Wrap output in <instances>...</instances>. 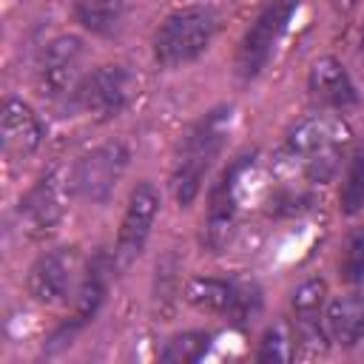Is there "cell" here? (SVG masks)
<instances>
[{
  "instance_id": "6da1fadb",
  "label": "cell",
  "mask_w": 364,
  "mask_h": 364,
  "mask_svg": "<svg viewBox=\"0 0 364 364\" xmlns=\"http://www.w3.org/2000/svg\"><path fill=\"white\" fill-rule=\"evenodd\" d=\"M230 128H233V108L216 105L208 114H202L179 139L171 165V191L179 208L193 205V199L199 196L208 171L213 168L230 136Z\"/></svg>"
},
{
  "instance_id": "7a4b0ae2",
  "label": "cell",
  "mask_w": 364,
  "mask_h": 364,
  "mask_svg": "<svg viewBox=\"0 0 364 364\" xmlns=\"http://www.w3.org/2000/svg\"><path fill=\"white\" fill-rule=\"evenodd\" d=\"M350 128L330 114H310L287 131V151L301 159L304 176L313 185L330 182L344 159Z\"/></svg>"
},
{
  "instance_id": "3957f363",
  "label": "cell",
  "mask_w": 364,
  "mask_h": 364,
  "mask_svg": "<svg viewBox=\"0 0 364 364\" xmlns=\"http://www.w3.org/2000/svg\"><path fill=\"white\" fill-rule=\"evenodd\" d=\"M216 34V14L205 6H182L171 11L154 31L151 51L156 65L182 68L199 60Z\"/></svg>"
},
{
  "instance_id": "277c9868",
  "label": "cell",
  "mask_w": 364,
  "mask_h": 364,
  "mask_svg": "<svg viewBox=\"0 0 364 364\" xmlns=\"http://www.w3.org/2000/svg\"><path fill=\"white\" fill-rule=\"evenodd\" d=\"M128 162H131V148L122 139L100 142L74 162L68 173V191L82 202L102 205L111 199L119 179L125 176Z\"/></svg>"
},
{
  "instance_id": "5b68a950",
  "label": "cell",
  "mask_w": 364,
  "mask_h": 364,
  "mask_svg": "<svg viewBox=\"0 0 364 364\" xmlns=\"http://www.w3.org/2000/svg\"><path fill=\"white\" fill-rule=\"evenodd\" d=\"M296 11H299V0H270L256 14V20L247 26V31L242 34L239 48H236V74L245 82L256 80L267 68L279 40L287 31Z\"/></svg>"
},
{
  "instance_id": "8992f818",
  "label": "cell",
  "mask_w": 364,
  "mask_h": 364,
  "mask_svg": "<svg viewBox=\"0 0 364 364\" xmlns=\"http://www.w3.org/2000/svg\"><path fill=\"white\" fill-rule=\"evenodd\" d=\"M134 91H136V77L131 74V68L111 63V65H100V68L82 74L71 100L88 117L114 119L131 105Z\"/></svg>"
},
{
  "instance_id": "52a82bcc",
  "label": "cell",
  "mask_w": 364,
  "mask_h": 364,
  "mask_svg": "<svg viewBox=\"0 0 364 364\" xmlns=\"http://www.w3.org/2000/svg\"><path fill=\"white\" fill-rule=\"evenodd\" d=\"M156 216H159V191L154 188V182H136L134 191L128 193V205L119 219L117 245L111 253L114 270H128L142 256Z\"/></svg>"
},
{
  "instance_id": "ba28073f",
  "label": "cell",
  "mask_w": 364,
  "mask_h": 364,
  "mask_svg": "<svg viewBox=\"0 0 364 364\" xmlns=\"http://www.w3.org/2000/svg\"><path fill=\"white\" fill-rule=\"evenodd\" d=\"M185 299L205 313L230 318L233 324H247L262 307V296L253 284H242L233 279H216V276L191 279L185 287Z\"/></svg>"
},
{
  "instance_id": "9c48e42d",
  "label": "cell",
  "mask_w": 364,
  "mask_h": 364,
  "mask_svg": "<svg viewBox=\"0 0 364 364\" xmlns=\"http://www.w3.org/2000/svg\"><path fill=\"white\" fill-rule=\"evenodd\" d=\"M253 159H256L253 151L236 156L210 188L208 213H205V245L210 250H222V245L230 239L236 210H239V185H242L245 171L253 165Z\"/></svg>"
},
{
  "instance_id": "30bf717a",
  "label": "cell",
  "mask_w": 364,
  "mask_h": 364,
  "mask_svg": "<svg viewBox=\"0 0 364 364\" xmlns=\"http://www.w3.org/2000/svg\"><path fill=\"white\" fill-rule=\"evenodd\" d=\"M80 270V250L74 245L54 247L34 259L26 276V290L37 304H57L68 296Z\"/></svg>"
},
{
  "instance_id": "8fae6325",
  "label": "cell",
  "mask_w": 364,
  "mask_h": 364,
  "mask_svg": "<svg viewBox=\"0 0 364 364\" xmlns=\"http://www.w3.org/2000/svg\"><path fill=\"white\" fill-rule=\"evenodd\" d=\"M85 46L77 34H60L54 37L40 57V71H37V82L40 91L51 100L57 97H71L77 82H80V63H82Z\"/></svg>"
},
{
  "instance_id": "7c38bea8",
  "label": "cell",
  "mask_w": 364,
  "mask_h": 364,
  "mask_svg": "<svg viewBox=\"0 0 364 364\" xmlns=\"http://www.w3.org/2000/svg\"><path fill=\"white\" fill-rule=\"evenodd\" d=\"M111 273H114V262H111V256L97 253V256L88 262V267H85V273H82V279H80V284H77L74 313H71V318H68L65 324H60L57 333L51 336L54 344H65L77 330H82V327L97 316V310H100L102 301H105V293H108V276H111Z\"/></svg>"
},
{
  "instance_id": "4fadbf2b",
  "label": "cell",
  "mask_w": 364,
  "mask_h": 364,
  "mask_svg": "<svg viewBox=\"0 0 364 364\" xmlns=\"http://www.w3.org/2000/svg\"><path fill=\"white\" fill-rule=\"evenodd\" d=\"M307 88L318 102H324L333 111H350L361 102L358 85L353 82L347 65L333 54L313 60L307 71Z\"/></svg>"
},
{
  "instance_id": "5bb4252c",
  "label": "cell",
  "mask_w": 364,
  "mask_h": 364,
  "mask_svg": "<svg viewBox=\"0 0 364 364\" xmlns=\"http://www.w3.org/2000/svg\"><path fill=\"white\" fill-rule=\"evenodd\" d=\"M0 134H3V148L9 156H31L46 139V125L40 114L23 102L20 97H6L0 108Z\"/></svg>"
},
{
  "instance_id": "9a60e30c",
  "label": "cell",
  "mask_w": 364,
  "mask_h": 364,
  "mask_svg": "<svg viewBox=\"0 0 364 364\" xmlns=\"http://www.w3.org/2000/svg\"><path fill=\"white\" fill-rule=\"evenodd\" d=\"M324 301H327V284H324V279H307L290 296L293 336L301 344L313 347V350L324 347V341L330 338L327 330H324Z\"/></svg>"
},
{
  "instance_id": "2e32d148",
  "label": "cell",
  "mask_w": 364,
  "mask_h": 364,
  "mask_svg": "<svg viewBox=\"0 0 364 364\" xmlns=\"http://www.w3.org/2000/svg\"><path fill=\"white\" fill-rule=\"evenodd\" d=\"M17 213L26 222V228L37 230V233H43V230H48V228H54L60 222V216H63V182H60L57 171L43 173L20 196Z\"/></svg>"
},
{
  "instance_id": "e0dca14e",
  "label": "cell",
  "mask_w": 364,
  "mask_h": 364,
  "mask_svg": "<svg viewBox=\"0 0 364 364\" xmlns=\"http://www.w3.org/2000/svg\"><path fill=\"white\" fill-rule=\"evenodd\" d=\"M324 330L330 341L355 347L364 341V290L336 296L324 307Z\"/></svg>"
},
{
  "instance_id": "ac0fdd59",
  "label": "cell",
  "mask_w": 364,
  "mask_h": 364,
  "mask_svg": "<svg viewBox=\"0 0 364 364\" xmlns=\"http://www.w3.org/2000/svg\"><path fill=\"white\" fill-rule=\"evenodd\" d=\"M71 11H74V20L85 31L111 37L122 28L128 3L125 0H71Z\"/></svg>"
},
{
  "instance_id": "d6986e66",
  "label": "cell",
  "mask_w": 364,
  "mask_h": 364,
  "mask_svg": "<svg viewBox=\"0 0 364 364\" xmlns=\"http://www.w3.org/2000/svg\"><path fill=\"white\" fill-rule=\"evenodd\" d=\"M213 347V333L210 330H182L171 336L159 353V361L165 364H193L208 355Z\"/></svg>"
},
{
  "instance_id": "ffe728a7",
  "label": "cell",
  "mask_w": 364,
  "mask_h": 364,
  "mask_svg": "<svg viewBox=\"0 0 364 364\" xmlns=\"http://www.w3.org/2000/svg\"><path fill=\"white\" fill-rule=\"evenodd\" d=\"M338 210L344 216H358L364 210V148H355L344 165L338 188Z\"/></svg>"
},
{
  "instance_id": "44dd1931",
  "label": "cell",
  "mask_w": 364,
  "mask_h": 364,
  "mask_svg": "<svg viewBox=\"0 0 364 364\" xmlns=\"http://www.w3.org/2000/svg\"><path fill=\"white\" fill-rule=\"evenodd\" d=\"M338 276L347 284H361L364 282V225L353 228L341 245L338 256Z\"/></svg>"
},
{
  "instance_id": "7402d4cb",
  "label": "cell",
  "mask_w": 364,
  "mask_h": 364,
  "mask_svg": "<svg viewBox=\"0 0 364 364\" xmlns=\"http://www.w3.org/2000/svg\"><path fill=\"white\" fill-rule=\"evenodd\" d=\"M296 336L287 330V324H270L259 341L256 358L259 361H290L296 355Z\"/></svg>"
},
{
  "instance_id": "603a6c76",
  "label": "cell",
  "mask_w": 364,
  "mask_h": 364,
  "mask_svg": "<svg viewBox=\"0 0 364 364\" xmlns=\"http://www.w3.org/2000/svg\"><path fill=\"white\" fill-rule=\"evenodd\" d=\"M307 208H310V196L301 191H293V188L270 196V213H276V216H296Z\"/></svg>"
},
{
  "instance_id": "cb8c5ba5",
  "label": "cell",
  "mask_w": 364,
  "mask_h": 364,
  "mask_svg": "<svg viewBox=\"0 0 364 364\" xmlns=\"http://www.w3.org/2000/svg\"><path fill=\"white\" fill-rule=\"evenodd\" d=\"M361 48H364V28H361Z\"/></svg>"
}]
</instances>
